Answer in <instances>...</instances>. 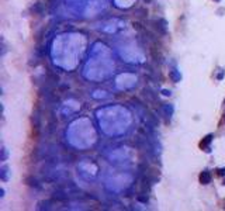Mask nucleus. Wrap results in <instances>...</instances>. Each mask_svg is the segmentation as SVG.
<instances>
[{"label": "nucleus", "mask_w": 225, "mask_h": 211, "mask_svg": "<svg viewBox=\"0 0 225 211\" xmlns=\"http://www.w3.org/2000/svg\"><path fill=\"white\" fill-rule=\"evenodd\" d=\"M25 183H27L30 187H34V189H39V187H41L39 182L35 179L34 176H27L25 177Z\"/></svg>", "instance_id": "8"}, {"label": "nucleus", "mask_w": 225, "mask_h": 211, "mask_svg": "<svg viewBox=\"0 0 225 211\" xmlns=\"http://www.w3.org/2000/svg\"><path fill=\"white\" fill-rule=\"evenodd\" d=\"M162 93L165 94V96H170V94H172L170 93V90H162Z\"/></svg>", "instance_id": "15"}, {"label": "nucleus", "mask_w": 225, "mask_h": 211, "mask_svg": "<svg viewBox=\"0 0 225 211\" xmlns=\"http://www.w3.org/2000/svg\"><path fill=\"white\" fill-rule=\"evenodd\" d=\"M0 177H2L3 182H7V180H9V168L7 166H3L0 169Z\"/></svg>", "instance_id": "12"}, {"label": "nucleus", "mask_w": 225, "mask_h": 211, "mask_svg": "<svg viewBox=\"0 0 225 211\" xmlns=\"http://www.w3.org/2000/svg\"><path fill=\"white\" fill-rule=\"evenodd\" d=\"M52 201L51 200H42L38 203V210H51Z\"/></svg>", "instance_id": "11"}, {"label": "nucleus", "mask_w": 225, "mask_h": 211, "mask_svg": "<svg viewBox=\"0 0 225 211\" xmlns=\"http://www.w3.org/2000/svg\"><path fill=\"white\" fill-rule=\"evenodd\" d=\"M224 203H225V201H224ZM224 207H225V205H224Z\"/></svg>", "instance_id": "21"}, {"label": "nucleus", "mask_w": 225, "mask_h": 211, "mask_svg": "<svg viewBox=\"0 0 225 211\" xmlns=\"http://www.w3.org/2000/svg\"><path fill=\"white\" fill-rule=\"evenodd\" d=\"M162 114L166 117V121H170V118L173 115V106L172 104H163L162 106Z\"/></svg>", "instance_id": "5"}, {"label": "nucleus", "mask_w": 225, "mask_h": 211, "mask_svg": "<svg viewBox=\"0 0 225 211\" xmlns=\"http://www.w3.org/2000/svg\"><path fill=\"white\" fill-rule=\"evenodd\" d=\"M31 124H32V131L35 134V139H38V132L41 130V115H39V110H37L32 113V117H31Z\"/></svg>", "instance_id": "2"}, {"label": "nucleus", "mask_w": 225, "mask_h": 211, "mask_svg": "<svg viewBox=\"0 0 225 211\" xmlns=\"http://www.w3.org/2000/svg\"><path fill=\"white\" fill-rule=\"evenodd\" d=\"M212 138H214V137H212V135L210 134V135H207V137H205V138H204V139H203V141L200 142V146H201V148H207V149H205L207 152H210V146H208V145L211 144Z\"/></svg>", "instance_id": "10"}, {"label": "nucleus", "mask_w": 225, "mask_h": 211, "mask_svg": "<svg viewBox=\"0 0 225 211\" xmlns=\"http://www.w3.org/2000/svg\"><path fill=\"white\" fill-rule=\"evenodd\" d=\"M169 77L170 80L173 82V83H177V82H180L182 80V75H180V72L177 69H172L169 72Z\"/></svg>", "instance_id": "9"}, {"label": "nucleus", "mask_w": 225, "mask_h": 211, "mask_svg": "<svg viewBox=\"0 0 225 211\" xmlns=\"http://www.w3.org/2000/svg\"><path fill=\"white\" fill-rule=\"evenodd\" d=\"M142 2H144V3H146V4H148V3H152V0H142Z\"/></svg>", "instance_id": "18"}, {"label": "nucleus", "mask_w": 225, "mask_h": 211, "mask_svg": "<svg viewBox=\"0 0 225 211\" xmlns=\"http://www.w3.org/2000/svg\"><path fill=\"white\" fill-rule=\"evenodd\" d=\"M224 184H225V180H224Z\"/></svg>", "instance_id": "20"}, {"label": "nucleus", "mask_w": 225, "mask_h": 211, "mask_svg": "<svg viewBox=\"0 0 225 211\" xmlns=\"http://www.w3.org/2000/svg\"><path fill=\"white\" fill-rule=\"evenodd\" d=\"M144 96L146 97V100L151 103H158V94L152 92L151 89H144Z\"/></svg>", "instance_id": "6"}, {"label": "nucleus", "mask_w": 225, "mask_h": 211, "mask_svg": "<svg viewBox=\"0 0 225 211\" xmlns=\"http://www.w3.org/2000/svg\"><path fill=\"white\" fill-rule=\"evenodd\" d=\"M224 120H225V117H224Z\"/></svg>", "instance_id": "22"}, {"label": "nucleus", "mask_w": 225, "mask_h": 211, "mask_svg": "<svg viewBox=\"0 0 225 211\" xmlns=\"http://www.w3.org/2000/svg\"><path fill=\"white\" fill-rule=\"evenodd\" d=\"M30 11H31L32 14H37V16H42L45 11V7L44 4L41 3V2H37V3H34L31 7H30Z\"/></svg>", "instance_id": "4"}, {"label": "nucleus", "mask_w": 225, "mask_h": 211, "mask_svg": "<svg viewBox=\"0 0 225 211\" xmlns=\"http://www.w3.org/2000/svg\"><path fill=\"white\" fill-rule=\"evenodd\" d=\"M52 198L55 201H59V203H63V201H66L69 198V196H68V191H65L62 187H58V189L52 193Z\"/></svg>", "instance_id": "3"}, {"label": "nucleus", "mask_w": 225, "mask_h": 211, "mask_svg": "<svg viewBox=\"0 0 225 211\" xmlns=\"http://www.w3.org/2000/svg\"><path fill=\"white\" fill-rule=\"evenodd\" d=\"M200 183L201 184H208L210 182H211V173L208 172V170H204V172L200 173Z\"/></svg>", "instance_id": "7"}, {"label": "nucleus", "mask_w": 225, "mask_h": 211, "mask_svg": "<svg viewBox=\"0 0 225 211\" xmlns=\"http://www.w3.org/2000/svg\"><path fill=\"white\" fill-rule=\"evenodd\" d=\"M0 197H4V189H0Z\"/></svg>", "instance_id": "17"}, {"label": "nucleus", "mask_w": 225, "mask_h": 211, "mask_svg": "<svg viewBox=\"0 0 225 211\" xmlns=\"http://www.w3.org/2000/svg\"><path fill=\"white\" fill-rule=\"evenodd\" d=\"M152 24L159 35H162V37L167 35V21L165 18H156V20L152 21Z\"/></svg>", "instance_id": "1"}, {"label": "nucleus", "mask_w": 225, "mask_h": 211, "mask_svg": "<svg viewBox=\"0 0 225 211\" xmlns=\"http://www.w3.org/2000/svg\"><path fill=\"white\" fill-rule=\"evenodd\" d=\"M224 73H225V70H224V69H219V73L217 75V79L221 80V79H222V76H224Z\"/></svg>", "instance_id": "14"}, {"label": "nucleus", "mask_w": 225, "mask_h": 211, "mask_svg": "<svg viewBox=\"0 0 225 211\" xmlns=\"http://www.w3.org/2000/svg\"><path fill=\"white\" fill-rule=\"evenodd\" d=\"M218 173L221 175V176H224V175H225V168H222V169H218Z\"/></svg>", "instance_id": "16"}, {"label": "nucleus", "mask_w": 225, "mask_h": 211, "mask_svg": "<svg viewBox=\"0 0 225 211\" xmlns=\"http://www.w3.org/2000/svg\"><path fill=\"white\" fill-rule=\"evenodd\" d=\"M215 2H221V0H215Z\"/></svg>", "instance_id": "19"}, {"label": "nucleus", "mask_w": 225, "mask_h": 211, "mask_svg": "<svg viewBox=\"0 0 225 211\" xmlns=\"http://www.w3.org/2000/svg\"><path fill=\"white\" fill-rule=\"evenodd\" d=\"M7 156H9V153H7V149L3 146V148H2V160H6Z\"/></svg>", "instance_id": "13"}]
</instances>
